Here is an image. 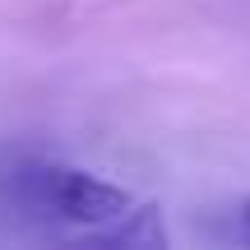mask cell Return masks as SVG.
<instances>
[{"mask_svg":"<svg viewBox=\"0 0 250 250\" xmlns=\"http://www.w3.org/2000/svg\"><path fill=\"white\" fill-rule=\"evenodd\" d=\"M23 199L56 218H70V223L83 227H102L111 218H121L125 208L134 204L130 190L111 186L102 176H88L79 167H37L23 171Z\"/></svg>","mask_w":250,"mask_h":250,"instance_id":"cell-1","label":"cell"},{"mask_svg":"<svg viewBox=\"0 0 250 250\" xmlns=\"http://www.w3.org/2000/svg\"><path fill=\"white\" fill-rule=\"evenodd\" d=\"M116 227H107V232H93V241L98 246H153L162 250L167 246V232H162V218H158V204H144V208H125L121 218H111Z\"/></svg>","mask_w":250,"mask_h":250,"instance_id":"cell-2","label":"cell"},{"mask_svg":"<svg viewBox=\"0 0 250 250\" xmlns=\"http://www.w3.org/2000/svg\"><path fill=\"white\" fill-rule=\"evenodd\" d=\"M241 236H246V241H250V204L241 208Z\"/></svg>","mask_w":250,"mask_h":250,"instance_id":"cell-3","label":"cell"}]
</instances>
